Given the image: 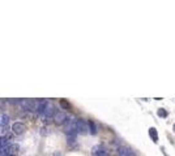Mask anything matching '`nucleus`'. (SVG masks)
Instances as JSON below:
<instances>
[{
	"mask_svg": "<svg viewBox=\"0 0 175 156\" xmlns=\"http://www.w3.org/2000/svg\"><path fill=\"white\" fill-rule=\"evenodd\" d=\"M54 115H55V107H54V104L50 103V101H47L46 107H45V111H43V113H42V117H43V119H51Z\"/></svg>",
	"mask_w": 175,
	"mask_h": 156,
	"instance_id": "1",
	"label": "nucleus"
},
{
	"mask_svg": "<svg viewBox=\"0 0 175 156\" xmlns=\"http://www.w3.org/2000/svg\"><path fill=\"white\" fill-rule=\"evenodd\" d=\"M20 104H21L25 109H29V111H37L38 101L32 100V99H25V100H21Z\"/></svg>",
	"mask_w": 175,
	"mask_h": 156,
	"instance_id": "2",
	"label": "nucleus"
},
{
	"mask_svg": "<svg viewBox=\"0 0 175 156\" xmlns=\"http://www.w3.org/2000/svg\"><path fill=\"white\" fill-rule=\"evenodd\" d=\"M3 150L6 151V154L7 155H11V156H14L17 152H18V150H20V146L16 144V143H9L7 144L6 147H3Z\"/></svg>",
	"mask_w": 175,
	"mask_h": 156,
	"instance_id": "3",
	"label": "nucleus"
},
{
	"mask_svg": "<svg viewBox=\"0 0 175 156\" xmlns=\"http://www.w3.org/2000/svg\"><path fill=\"white\" fill-rule=\"evenodd\" d=\"M25 130H26V126L24 124H21V122H14L12 125V131L14 134H17V135L24 134V133H25Z\"/></svg>",
	"mask_w": 175,
	"mask_h": 156,
	"instance_id": "4",
	"label": "nucleus"
},
{
	"mask_svg": "<svg viewBox=\"0 0 175 156\" xmlns=\"http://www.w3.org/2000/svg\"><path fill=\"white\" fill-rule=\"evenodd\" d=\"M76 130H77V133H85V131H88L89 129H88V122L84 120H76Z\"/></svg>",
	"mask_w": 175,
	"mask_h": 156,
	"instance_id": "5",
	"label": "nucleus"
},
{
	"mask_svg": "<svg viewBox=\"0 0 175 156\" xmlns=\"http://www.w3.org/2000/svg\"><path fill=\"white\" fill-rule=\"evenodd\" d=\"M67 120H68V117H67L65 113H63V112H56V113L54 115V122H55L56 125L64 124Z\"/></svg>",
	"mask_w": 175,
	"mask_h": 156,
	"instance_id": "6",
	"label": "nucleus"
},
{
	"mask_svg": "<svg viewBox=\"0 0 175 156\" xmlns=\"http://www.w3.org/2000/svg\"><path fill=\"white\" fill-rule=\"evenodd\" d=\"M105 154H107V151H106L103 146H101V144L94 146L93 150H91V155L93 156H103Z\"/></svg>",
	"mask_w": 175,
	"mask_h": 156,
	"instance_id": "7",
	"label": "nucleus"
},
{
	"mask_svg": "<svg viewBox=\"0 0 175 156\" xmlns=\"http://www.w3.org/2000/svg\"><path fill=\"white\" fill-rule=\"evenodd\" d=\"M118 155L119 156H135L132 150H129L127 147H119L118 148Z\"/></svg>",
	"mask_w": 175,
	"mask_h": 156,
	"instance_id": "8",
	"label": "nucleus"
},
{
	"mask_svg": "<svg viewBox=\"0 0 175 156\" xmlns=\"http://www.w3.org/2000/svg\"><path fill=\"white\" fill-rule=\"evenodd\" d=\"M149 135H150V138H152V140L154 143L158 142V133H157V129H155V128H150L149 129Z\"/></svg>",
	"mask_w": 175,
	"mask_h": 156,
	"instance_id": "9",
	"label": "nucleus"
},
{
	"mask_svg": "<svg viewBox=\"0 0 175 156\" xmlns=\"http://www.w3.org/2000/svg\"><path fill=\"white\" fill-rule=\"evenodd\" d=\"M88 129H89V131H90V134H93V135H95L97 134V125L94 124V121H88Z\"/></svg>",
	"mask_w": 175,
	"mask_h": 156,
	"instance_id": "10",
	"label": "nucleus"
},
{
	"mask_svg": "<svg viewBox=\"0 0 175 156\" xmlns=\"http://www.w3.org/2000/svg\"><path fill=\"white\" fill-rule=\"evenodd\" d=\"M9 124V116L3 113L0 115V126H7Z\"/></svg>",
	"mask_w": 175,
	"mask_h": 156,
	"instance_id": "11",
	"label": "nucleus"
},
{
	"mask_svg": "<svg viewBox=\"0 0 175 156\" xmlns=\"http://www.w3.org/2000/svg\"><path fill=\"white\" fill-rule=\"evenodd\" d=\"M7 144H9V139L7 136H0V148L6 147Z\"/></svg>",
	"mask_w": 175,
	"mask_h": 156,
	"instance_id": "12",
	"label": "nucleus"
},
{
	"mask_svg": "<svg viewBox=\"0 0 175 156\" xmlns=\"http://www.w3.org/2000/svg\"><path fill=\"white\" fill-rule=\"evenodd\" d=\"M157 115H158L159 117H162V119H166V117L169 116L167 111H165L163 108H159V109H158V112H157Z\"/></svg>",
	"mask_w": 175,
	"mask_h": 156,
	"instance_id": "13",
	"label": "nucleus"
},
{
	"mask_svg": "<svg viewBox=\"0 0 175 156\" xmlns=\"http://www.w3.org/2000/svg\"><path fill=\"white\" fill-rule=\"evenodd\" d=\"M60 105H61L64 109H71V104L68 103L67 100H64V99H61V100H60Z\"/></svg>",
	"mask_w": 175,
	"mask_h": 156,
	"instance_id": "14",
	"label": "nucleus"
},
{
	"mask_svg": "<svg viewBox=\"0 0 175 156\" xmlns=\"http://www.w3.org/2000/svg\"><path fill=\"white\" fill-rule=\"evenodd\" d=\"M2 104H3V101H2V100H0V107H2Z\"/></svg>",
	"mask_w": 175,
	"mask_h": 156,
	"instance_id": "15",
	"label": "nucleus"
},
{
	"mask_svg": "<svg viewBox=\"0 0 175 156\" xmlns=\"http://www.w3.org/2000/svg\"><path fill=\"white\" fill-rule=\"evenodd\" d=\"M103 156H110V155H109V154H105V155H103Z\"/></svg>",
	"mask_w": 175,
	"mask_h": 156,
	"instance_id": "16",
	"label": "nucleus"
},
{
	"mask_svg": "<svg viewBox=\"0 0 175 156\" xmlns=\"http://www.w3.org/2000/svg\"><path fill=\"white\" fill-rule=\"evenodd\" d=\"M174 129H175V125H174Z\"/></svg>",
	"mask_w": 175,
	"mask_h": 156,
	"instance_id": "17",
	"label": "nucleus"
},
{
	"mask_svg": "<svg viewBox=\"0 0 175 156\" xmlns=\"http://www.w3.org/2000/svg\"><path fill=\"white\" fill-rule=\"evenodd\" d=\"M7 156H11V155H7Z\"/></svg>",
	"mask_w": 175,
	"mask_h": 156,
	"instance_id": "18",
	"label": "nucleus"
}]
</instances>
